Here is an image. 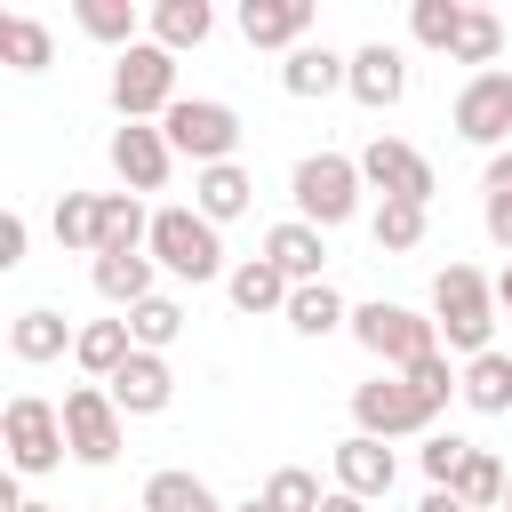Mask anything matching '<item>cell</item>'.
<instances>
[{
    "instance_id": "cell-36",
    "label": "cell",
    "mask_w": 512,
    "mask_h": 512,
    "mask_svg": "<svg viewBox=\"0 0 512 512\" xmlns=\"http://www.w3.org/2000/svg\"><path fill=\"white\" fill-rule=\"evenodd\" d=\"M480 192H488V240H496V248H512V152H488Z\"/></svg>"
},
{
    "instance_id": "cell-44",
    "label": "cell",
    "mask_w": 512,
    "mask_h": 512,
    "mask_svg": "<svg viewBox=\"0 0 512 512\" xmlns=\"http://www.w3.org/2000/svg\"><path fill=\"white\" fill-rule=\"evenodd\" d=\"M496 304H504V312H512V264H504V272H496Z\"/></svg>"
},
{
    "instance_id": "cell-29",
    "label": "cell",
    "mask_w": 512,
    "mask_h": 512,
    "mask_svg": "<svg viewBox=\"0 0 512 512\" xmlns=\"http://www.w3.org/2000/svg\"><path fill=\"white\" fill-rule=\"evenodd\" d=\"M144 512H224V504H216L208 480H192V472H152V480H144Z\"/></svg>"
},
{
    "instance_id": "cell-38",
    "label": "cell",
    "mask_w": 512,
    "mask_h": 512,
    "mask_svg": "<svg viewBox=\"0 0 512 512\" xmlns=\"http://www.w3.org/2000/svg\"><path fill=\"white\" fill-rule=\"evenodd\" d=\"M264 504H272V512H320V480H312L304 464H280V472L264 480Z\"/></svg>"
},
{
    "instance_id": "cell-17",
    "label": "cell",
    "mask_w": 512,
    "mask_h": 512,
    "mask_svg": "<svg viewBox=\"0 0 512 512\" xmlns=\"http://www.w3.org/2000/svg\"><path fill=\"white\" fill-rule=\"evenodd\" d=\"M248 200H256V176H248L240 160H224V168H200V176H192V208H200L208 224L248 216Z\"/></svg>"
},
{
    "instance_id": "cell-43",
    "label": "cell",
    "mask_w": 512,
    "mask_h": 512,
    "mask_svg": "<svg viewBox=\"0 0 512 512\" xmlns=\"http://www.w3.org/2000/svg\"><path fill=\"white\" fill-rule=\"evenodd\" d=\"M320 512H368V504H360V496H344V488H328V496H320Z\"/></svg>"
},
{
    "instance_id": "cell-1",
    "label": "cell",
    "mask_w": 512,
    "mask_h": 512,
    "mask_svg": "<svg viewBox=\"0 0 512 512\" xmlns=\"http://www.w3.org/2000/svg\"><path fill=\"white\" fill-rule=\"evenodd\" d=\"M432 312H440V336H448V352H496L488 336H496V280H480V264H448L440 280H432Z\"/></svg>"
},
{
    "instance_id": "cell-18",
    "label": "cell",
    "mask_w": 512,
    "mask_h": 512,
    "mask_svg": "<svg viewBox=\"0 0 512 512\" xmlns=\"http://www.w3.org/2000/svg\"><path fill=\"white\" fill-rule=\"evenodd\" d=\"M320 256H328V240H320V224H304V216H288V224L264 232V264H280L296 288L320 280Z\"/></svg>"
},
{
    "instance_id": "cell-9",
    "label": "cell",
    "mask_w": 512,
    "mask_h": 512,
    "mask_svg": "<svg viewBox=\"0 0 512 512\" xmlns=\"http://www.w3.org/2000/svg\"><path fill=\"white\" fill-rule=\"evenodd\" d=\"M360 184H376L384 200H416V208H432V160H424L416 144H400V136H368V152H360Z\"/></svg>"
},
{
    "instance_id": "cell-31",
    "label": "cell",
    "mask_w": 512,
    "mask_h": 512,
    "mask_svg": "<svg viewBox=\"0 0 512 512\" xmlns=\"http://www.w3.org/2000/svg\"><path fill=\"white\" fill-rule=\"evenodd\" d=\"M496 48H504V24H496L488 8H464V32H456L448 64H480V72H496Z\"/></svg>"
},
{
    "instance_id": "cell-19",
    "label": "cell",
    "mask_w": 512,
    "mask_h": 512,
    "mask_svg": "<svg viewBox=\"0 0 512 512\" xmlns=\"http://www.w3.org/2000/svg\"><path fill=\"white\" fill-rule=\"evenodd\" d=\"M64 344H80V328H64V312H48V304H32V312H16V320H8V352H16L24 368L56 360Z\"/></svg>"
},
{
    "instance_id": "cell-30",
    "label": "cell",
    "mask_w": 512,
    "mask_h": 512,
    "mask_svg": "<svg viewBox=\"0 0 512 512\" xmlns=\"http://www.w3.org/2000/svg\"><path fill=\"white\" fill-rule=\"evenodd\" d=\"M72 16H80L88 40H104V48H120V56L136 48V8H128V0H80Z\"/></svg>"
},
{
    "instance_id": "cell-13",
    "label": "cell",
    "mask_w": 512,
    "mask_h": 512,
    "mask_svg": "<svg viewBox=\"0 0 512 512\" xmlns=\"http://www.w3.org/2000/svg\"><path fill=\"white\" fill-rule=\"evenodd\" d=\"M312 32V0H240V40L248 48H304Z\"/></svg>"
},
{
    "instance_id": "cell-21",
    "label": "cell",
    "mask_w": 512,
    "mask_h": 512,
    "mask_svg": "<svg viewBox=\"0 0 512 512\" xmlns=\"http://www.w3.org/2000/svg\"><path fill=\"white\" fill-rule=\"evenodd\" d=\"M344 80H352V56L312 48V40H304V48L280 64V88H288V96H328V88H344Z\"/></svg>"
},
{
    "instance_id": "cell-47",
    "label": "cell",
    "mask_w": 512,
    "mask_h": 512,
    "mask_svg": "<svg viewBox=\"0 0 512 512\" xmlns=\"http://www.w3.org/2000/svg\"><path fill=\"white\" fill-rule=\"evenodd\" d=\"M504 504H512V472H504Z\"/></svg>"
},
{
    "instance_id": "cell-10",
    "label": "cell",
    "mask_w": 512,
    "mask_h": 512,
    "mask_svg": "<svg viewBox=\"0 0 512 512\" xmlns=\"http://www.w3.org/2000/svg\"><path fill=\"white\" fill-rule=\"evenodd\" d=\"M456 136L464 144H488V152L512 136V72H472L456 88Z\"/></svg>"
},
{
    "instance_id": "cell-41",
    "label": "cell",
    "mask_w": 512,
    "mask_h": 512,
    "mask_svg": "<svg viewBox=\"0 0 512 512\" xmlns=\"http://www.w3.org/2000/svg\"><path fill=\"white\" fill-rule=\"evenodd\" d=\"M16 264H24V216L8 208L0 216V272H16Z\"/></svg>"
},
{
    "instance_id": "cell-27",
    "label": "cell",
    "mask_w": 512,
    "mask_h": 512,
    "mask_svg": "<svg viewBox=\"0 0 512 512\" xmlns=\"http://www.w3.org/2000/svg\"><path fill=\"white\" fill-rule=\"evenodd\" d=\"M288 328H296V336H328V328H352V312H344V296H336L328 280H304V288L288 296Z\"/></svg>"
},
{
    "instance_id": "cell-11",
    "label": "cell",
    "mask_w": 512,
    "mask_h": 512,
    "mask_svg": "<svg viewBox=\"0 0 512 512\" xmlns=\"http://www.w3.org/2000/svg\"><path fill=\"white\" fill-rule=\"evenodd\" d=\"M352 416H360L368 440H400V432H424V424H432L424 400L408 392V376H368V384L352 392Z\"/></svg>"
},
{
    "instance_id": "cell-20",
    "label": "cell",
    "mask_w": 512,
    "mask_h": 512,
    "mask_svg": "<svg viewBox=\"0 0 512 512\" xmlns=\"http://www.w3.org/2000/svg\"><path fill=\"white\" fill-rule=\"evenodd\" d=\"M72 360H80L96 384H112V376L136 360V336H128V320H88V328H80V344H72Z\"/></svg>"
},
{
    "instance_id": "cell-46",
    "label": "cell",
    "mask_w": 512,
    "mask_h": 512,
    "mask_svg": "<svg viewBox=\"0 0 512 512\" xmlns=\"http://www.w3.org/2000/svg\"><path fill=\"white\" fill-rule=\"evenodd\" d=\"M232 512H272V504H264V496H248V504H232Z\"/></svg>"
},
{
    "instance_id": "cell-5",
    "label": "cell",
    "mask_w": 512,
    "mask_h": 512,
    "mask_svg": "<svg viewBox=\"0 0 512 512\" xmlns=\"http://www.w3.org/2000/svg\"><path fill=\"white\" fill-rule=\"evenodd\" d=\"M152 264H168L176 280H216L224 272V240L200 208H160L152 216Z\"/></svg>"
},
{
    "instance_id": "cell-45",
    "label": "cell",
    "mask_w": 512,
    "mask_h": 512,
    "mask_svg": "<svg viewBox=\"0 0 512 512\" xmlns=\"http://www.w3.org/2000/svg\"><path fill=\"white\" fill-rule=\"evenodd\" d=\"M8 512H56V504H40V496H8Z\"/></svg>"
},
{
    "instance_id": "cell-25",
    "label": "cell",
    "mask_w": 512,
    "mask_h": 512,
    "mask_svg": "<svg viewBox=\"0 0 512 512\" xmlns=\"http://www.w3.org/2000/svg\"><path fill=\"white\" fill-rule=\"evenodd\" d=\"M96 288L136 312V304L152 296V256H144V248H104V256H96Z\"/></svg>"
},
{
    "instance_id": "cell-8",
    "label": "cell",
    "mask_w": 512,
    "mask_h": 512,
    "mask_svg": "<svg viewBox=\"0 0 512 512\" xmlns=\"http://www.w3.org/2000/svg\"><path fill=\"white\" fill-rule=\"evenodd\" d=\"M64 440L80 464H112L120 456V400L104 384H72L64 392Z\"/></svg>"
},
{
    "instance_id": "cell-28",
    "label": "cell",
    "mask_w": 512,
    "mask_h": 512,
    "mask_svg": "<svg viewBox=\"0 0 512 512\" xmlns=\"http://www.w3.org/2000/svg\"><path fill=\"white\" fill-rule=\"evenodd\" d=\"M128 336H136V352H168V344L184 336V304H176V296H144V304L128 312Z\"/></svg>"
},
{
    "instance_id": "cell-7",
    "label": "cell",
    "mask_w": 512,
    "mask_h": 512,
    "mask_svg": "<svg viewBox=\"0 0 512 512\" xmlns=\"http://www.w3.org/2000/svg\"><path fill=\"white\" fill-rule=\"evenodd\" d=\"M0 432H8V464L16 472H56L64 464V408H48L40 392H16L8 400V416H0Z\"/></svg>"
},
{
    "instance_id": "cell-26",
    "label": "cell",
    "mask_w": 512,
    "mask_h": 512,
    "mask_svg": "<svg viewBox=\"0 0 512 512\" xmlns=\"http://www.w3.org/2000/svg\"><path fill=\"white\" fill-rule=\"evenodd\" d=\"M464 408H480V416H504L512 408V352L464 360Z\"/></svg>"
},
{
    "instance_id": "cell-37",
    "label": "cell",
    "mask_w": 512,
    "mask_h": 512,
    "mask_svg": "<svg viewBox=\"0 0 512 512\" xmlns=\"http://www.w3.org/2000/svg\"><path fill=\"white\" fill-rule=\"evenodd\" d=\"M408 24H416V40H424V48H440V56H448V48H456V32H464V0H416V8H408Z\"/></svg>"
},
{
    "instance_id": "cell-2",
    "label": "cell",
    "mask_w": 512,
    "mask_h": 512,
    "mask_svg": "<svg viewBox=\"0 0 512 512\" xmlns=\"http://www.w3.org/2000/svg\"><path fill=\"white\" fill-rule=\"evenodd\" d=\"M352 336H360V352H376L384 368H416V360L440 352V320H424V312H408V304H384V296L352 312Z\"/></svg>"
},
{
    "instance_id": "cell-39",
    "label": "cell",
    "mask_w": 512,
    "mask_h": 512,
    "mask_svg": "<svg viewBox=\"0 0 512 512\" xmlns=\"http://www.w3.org/2000/svg\"><path fill=\"white\" fill-rule=\"evenodd\" d=\"M400 376H408V392L424 400V416H440V408H448V392H464V376H448V360H440V352H432V360H416V368H400Z\"/></svg>"
},
{
    "instance_id": "cell-4",
    "label": "cell",
    "mask_w": 512,
    "mask_h": 512,
    "mask_svg": "<svg viewBox=\"0 0 512 512\" xmlns=\"http://www.w3.org/2000/svg\"><path fill=\"white\" fill-rule=\"evenodd\" d=\"M288 192H296V216L328 232V224H344V216L360 208V160H344V152H304L296 176H288Z\"/></svg>"
},
{
    "instance_id": "cell-14",
    "label": "cell",
    "mask_w": 512,
    "mask_h": 512,
    "mask_svg": "<svg viewBox=\"0 0 512 512\" xmlns=\"http://www.w3.org/2000/svg\"><path fill=\"white\" fill-rule=\"evenodd\" d=\"M368 112H392L400 96H408V64H400V48L392 40H368V48H352V80H344Z\"/></svg>"
},
{
    "instance_id": "cell-16",
    "label": "cell",
    "mask_w": 512,
    "mask_h": 512,
    "mask_svg": "<svg viewBox=\"0 0 512 512\" xmlns=\"http://www.w3.org/2000/svg\"><path fill=\"white\" fill-rule=\"evenodd\" d=\"M104 392L120 400V416H160V408L176 400V368H168L160 352H136V360H128V368H120Z\"/></svg>"
},
{
    "instance_id": "cell-35",
    "label": "cell",
    "mask_w": 512,
    "mask_h": 512,
    "mask_svg": "<svg viewBox=\"0 0 512 512\" xmlns=\"http://www.w3.org/2000/svg\"><path fill=\"white\" fill-rule=\"evenodd\" d=\"M448 488H456L472 512H488V504H504V464H496L488 448H472V456H464V472H456Z\"/></svg>"
},
{
    "instance_id": "cell-23",
    "label": "cell",
    "mask_w": 512,
    "mask_h": 512,
    "mask_svg": "<svg viewBox=\"0 0 512 512\" xmlns=\"http://www.w3.org/2000/svg\"><path fill=\"white\" fill-rule=\"evenodd\" d=\"M232 304L240 312H288V296H296V280L280 272V264H264V256H248V264H232Z\"/></svg>"
},
{
    "instance_id": "cell-33",
    "label": "cell",
    "mask_w": 512,
    "mask_h": 512,
    "mask_svg": "<svg viewBox=\"0 0 512 512\" xmlns=\"http://www.w3.org/2000/svg\"><path fill=\"white\" fill-rule=\"evenodd\" d=\"M56 248L96 256V192H64L56 200Z\"/></svg>"
},
{
    "instance_id": "cell-15",
    "label": "cell",
    "mask_w": 512,
    "mask_h": 512,
    "mask_svg": "<svg viewBox=\"0 0 512 512\" xmlns=\"http://www.w3.org/2000/svg\"><path fill=\"white\" fill-rule=\"evenodd\" d=\"M392 448L384 440H368V432H352V440H336V488L344 496H360V504H376V496H392Z\"/></svg>"
},
{
    "instance_id": "cell-32",
    "label": "cell",
    "mask_w": 512,
    "mask_h": 512,
    "mask_svg": "<svg viewBox=\"0 0 512 512\" xmlns=\"http://www.w3.org/2000/svg\"><path fill=\"white\" fill-rule=\"evenodd\" d=\"M0 56H8L16 72H48L56 48H48V32H40L32 16H0Z\"/></svg>"
},
{
    "instance_id": "cell-22",
    "label": "cell",
    "mask_w": 512,
    "mask_h": 512,
    "mask_svg": "<svg viewBox=\"0 0 512 512\" xmlns=\"http://www.w3.org/2000/svg\"><path fill=\"white\" fill-rule=\"evenodd\" d=\"M104 248H152V216L136 208V192H96V256Z\"/></svg>"
},
{
    "instance_id": "cell-42",
    "label": "cell",
    "mask_w": 512,
    "mask_h": 512,
    "mask_svg": "<svg viewBox=\"0 0 512 512\" xmlns=\"http://www.w3.org/2000/svg\"><path fill=\"white\" fill-rule=\"evenodd\" d=\"M416 512H472V504H464V496H456V488H432V496H424V504H416Z\"/></svg>"
},
{
    "instance_id": "cell-12",
    "label": "cell",
    "mask_w": 512,
    "mask_h": 512,
    "mask_svg": "<svg viewBox=\"0 0 512 512\" xmlns=\"http://www.w3.org/2000/svg\"><path fill=\"white\" fill-rule=\"evenodd\" d=\"M112 168H120V184H128V192H160V184H168V168H176V152H168V136H160V128L120 120V128H112Z\"/></svg>"
},
{
    "instance_id": "cell-6",
    "label": "cell",
    "mask_w": 512,
    "mask_h": 512,
    "mask_svg": "<svg viewBox=\"0 0 512 512\" xmlns=\"http://www.w3.org/2000/svg\"><path fill=\"white\" fill-rule=\"evenodd\" d=\"M112 104H120V120H168V104H176V56L160 48V40H136L120 64H112Z\"/></svg>"
},
{
    "instance_id": "cell-34",
    "label": "cell",
    "mask_w": 512,
    "mask_h": 512,
    "mask_svg": "<svg viewBox=\"0 0 512 512\" xmlns=\"http://www.w3.org/2000/svg\"><path fill=\"white\" fill-rule=\"evenodd\" d=\"M368 232H376V248H384V256H408V248L424 240V208H416V200H384Z\"/></svg>"
},
{
    "instance_id": "cell-3",
    "label": "cell",
    "mask_w": 512,
    "mask_h": 512,
    "mask_svg": "<svg viewBox=\"0 0 512 512\" xmlns=\"http://www.w3.org/2000/svg\"><path fill=\"white\" fill-rule=\"evenodd\" d=\"M160 136H168V152H184V160H200V168H224L232 144H240V112L216 104V96H176L168 120H160Z\"/></svg>"
},
{
    "instance_id": "cell-24",
    "label": "cell",
    "mask_w": 512,
    "mask_h": 512,
    "mask_svg": "<svg viewBox=\"0 0 512 512\" xmlns=\"http://www.w3.org/2000/svg\"><path fill=\"white\" fill-rule=\"evenodd\" d=\"M216 32V8L208 0H152V40L176 56V48H200Z\"/></svg>"
},
{
    "instance_id": "cell-40",
    "label": "cell",
    "mask_w": 512,
    "mask_h": 512,
    "mask_svg": "<svg viewBox=\"0 0 512 512\" xmlns=\"http://www.w3.org/2000/svg\"><path fill=\"white\" fill-rule=\"evenodd\" d=\"M464 456H472V440H456V432L424 440V480H432V488H448V480L464 472Z\"/></svg>"
}]
</instances>
